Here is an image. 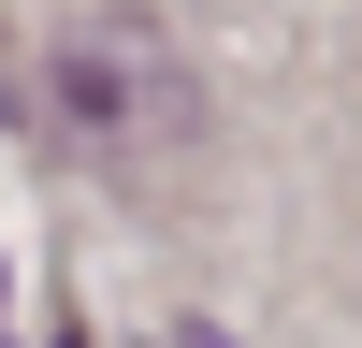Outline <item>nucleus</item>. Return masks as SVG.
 I'll list each match as a JSON object with an SVG mask.
<instances>
[{"label":"nucleus","instance_id":"obj_1","mask_svg":"<svg viewBox=\"0 0 362 348\" xmlns=\"http://www.w3.org/2000/svg\"><path fill=\"white\" fill-rule=\"evenodd\" d=\"M15 116L58 160L116 174V160H174V145L203 131V87H189V58L145 15H73V29H44V58L15 73Z\"/></svg>","mask_w":362,"mask_h":348}]
</instances>
